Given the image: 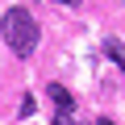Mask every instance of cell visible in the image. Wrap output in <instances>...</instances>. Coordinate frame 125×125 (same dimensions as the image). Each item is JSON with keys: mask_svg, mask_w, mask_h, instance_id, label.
<instances>
[{"mask_svg": "<svg viewBox=\"0 0 125 125\" xmlns=\"http://www.w3.org/2000/svg\"><path fill=\"white\" fill-rule=\"evenodd\" d=\"M50 100L58 104V113H62V117H75V96L62 88V83H50Z\"/></svg>", "mask_w": 125, "mask_h": 125, "instance_id": "2", "label": "cell"}, {"mask_svg": "<svg viewBox=\"0 0 125 125\" xmlns=\"http://www.w3.org/2000/svg\"><path fill=\"white\" fill-rule=\"evenodd\" d=\"M50 125H75V121H71V117H62V113H54V121H50Z\"/></svg>", "mask_w": 125, "mask_h": 125, "instance_id": "5", "label": "cell"}, {"mask_svg": "<svg viewBox=\"0 0 125 125\" xmlns=\"http://www.w3.org/2000/svg\"><path fill=\"white\" fill-rule=\"evenodd\" d=\"M104 54L117 62V67H125V46H121V42H108V46H104Z\"/></svg>", "mask_w": 125, "mask_h": 125, "instance_id": "3", "label": "cell"}, {"mask_svg": "<svg viewBox=\"0 0 125 125\" xmlns=\"http://www.w3.org/2000/svg\"><path fill=\"white\" fill-rule=\"evenodd\" d=\"M0 33H4V42L17 58L33 54V46H38V21L29 17V9H9L0 21Z\"/></svg>", "mask_w": 125, "mask_h": 125, "instance_id": "1", "label": "cell"}, {"mask_svg": "<svg viewBox=\"0 0 125 125\" xmlns=\"http://www.w3.org/2000/svg\"><path fill=\"white\" fill-rule=\"evenodd\" d=\"M17 113H21V117H33V113H38V100H33V96H25V100H21V108H17Z\"/></svg>", "mask_w": 125, "mask_h": 125, "instance_id": "4", "label": "cell"}, {"mask_svg": "<svg viewBox=\"0 0 125 125\" xmlns=\"http://www.w3.org/2000/svg\"><path fill=\"white\" fill-rule=\"evenodd\" d=\"M96 125H117V121H113V117H100V121H96Z\"/></svg>", "mask_w": 125, "mask_h": 125, "instance_id": "6", "label": "cell"}, {"mask_svg": "<svg viewBox=\"0 0 125 125\" xmlns=\"http://www.w3.org/2000/svg\"><path fill=\"white\" fill-rule=\"evenodd\" d=\"M58 4H79V0H58Z\"/></svg>", "mask_w": 125, "mask_h": 125, "instance_id": "7", "label": "cell"}]
</instances>
